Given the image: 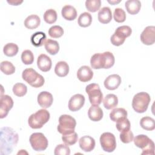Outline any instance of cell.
<instances>
[{"label":"cell","instance_id":"obj_23","mask_svg":"<svg viewBox=\"0 0 155 155\" xmlns=\"http://www.w3.org/2000/svg\"><path fill=\"white\" fill-rule=\"evenodd\" d=\"M47 37L45 33L42 31H38L31 36L30 41L33 45L36 47H41L45 44Z\"/></svg>","mask_w":155,"mask_h":155},{"label":"cell","instance_id":"obj_40","mask_svg":"<svg viewBox=\"0 0 155 155\" xmlns=\"http://www.w3.org/2000/svg\"><path fill=\"white\" fill-rule=\"evenodd\" d=\"M113 18L114 21L117 22H124L126 19V14L125 11L120 8H115L113 13Z\"/></svg>","mask_w":155,"mask_h":155},{"label":"cell","instance_id":"obj_5","mask_svg":"<svg viewBox=\"0 0 155 155\" xmlns=\"http://www.w3.org/2000/svg\"><path fill=\"white\" fill-rule=\"evenodd\" d=\"M76 122L74 117L68 114H62L59 118V125L57 127L58 132L62 135L74 132Z\"/></svg>","mask_w":155,"mask_h":155},{"label":"cell","instance_id":"obj_8","mask_svg":"<svg viewBox=\"0 0 155 155\" xmlns=\"http://www.w3.org/2000/svg\"><path fill=\"white\" fill-rule=\"evenodd\" d=\"M85 91L88 95L90 102L91 105H99L103 99V94L98 84L92 83L85 88Z\"/></svg>","mask_w":155,"mask_h":155},{"label":"cell","instance_id":"obj_15","mask_svg":"<svg viewBox=\"0 0 155 155\" xmlns=\"http://www.w3.org/2000/svg\"><path fill=\"white\" fill-rule=\"evenodd\" d=\"M38 103L44 108H49L53 104V97L48 91H42L38 95Z\"/></svg>","mask_w":155,"mask_h":155},{"label":"cell","instance_id":"obj_37","mask_svg":"<svg viewBox=\"0 0 155 155\" xmlns=\"http://www.w3.org/2000/svg\"><path fill=\"white\" fill-rule=\"evenodd\" d=\"M116 122V127L117 130L120 132L125 130H128L130 129V120L127 117L122 118Z\"/></svg>","mask_w":155,"mask_h":155},{"label":"cell","instance_id":"obj_18","mask_svg":"<svg viewBox=\"0 0 155 155\" xmlns=\"http://www.w3.org/2000/svg\"><path fill=\"white\" fill-rule=\"evenodd\" d=\"M37 65L40 70L43 72L48 71L52 65V62L50 57L45 54H40L37 59Z\"/></svg>","mask_w":155,"mask_h":155},{"label":"cell","instance_id":"obj_42","mask_svg":"<svg viewBox=\"0 0 155 155\" xmlns=\"http://www.w3.org/2000/svg\"><path fill=\"white\" fill-rule=\"evenodd\" d=\"M120 139L124 143H128L133 141L134 138V135L131 130H125L120 132Z\"/></svg>","mask_w":155,"mask_h":155},{"label":"cell","instance_id":"obj_19","mask_svg":"<svg viewBox=\"0 0 155 155\" xmlns=\"http://www.w3.org/2000/svg\"><path fill=\"white\" fill-rule=\"evenodd\" d=\"M103 111L99 105H92L88 111V116L90 120L94 122L101 120L103 117Z\"/></svg>","mask_w":155,"mask_h":155},{"label":"cell","instance_id":"obj_41","mask_svg":"<svg viewBox=\"0 0 155 155\" xmlns=\"http://www.w3.org/2000/svg\"><path fill=\"white\" fill-rule=\"evenodd\" d=\"M54 154L55 155H69L70 149L66 144H59L55 147Z\"/></svg>","mask_w":155,"mask_h":155},{"label":"cell","instance_id":"obj_22","mask_svg":"<svg viewBox=\"0 0 155 155\" xmlns=\"http://www.w3.org/2000/svg\"><path fill=\"white\" fill-rule=\"evenodd\" d=\"M127 12L131 15L138 13L141 8V2L139 0H128L125 3Z\"/></svg>","mask_w":155,"mask_h":155},{"label":"cell","instance_id":"obj_14","mask_svg":"<svg viewBox=\"0 0 155 155\" xmlns=\"http://www.w3.org/2000/svg\"><path fill=\"white\" fill-rule=\"evenodd\" d=\"M121 84V78L117 74H113L108 76L104 81L105 87L109 90H114L117 89Z\"/></svg>","mask_w":155,"mask_h":155},{"label":"cell","instance_id":"obj_44","mask_svg":"<svg viewBox=\"0 0 155 155\" xmlns=\"http://www.w3.org/2000/svg\"><path fill=\"white\" fill-rule=\"evenodd\" d=\"M108 2L109 3H110L111 4H112V5H114V4H117V3L120 2V1H108Z\"/></svg>","mask_w":155,"mask_h":155},{"label":"cell","instance_id":"obj_27","mask_svg":"<svg viewBox=\"0 0 155 155\" xmlns=\"http://www.w3.org/2000/svg\"><path fill=\"white\" fill-rule=\"evenodd\" d=\"M69 72V66L65 61L58 62L54 68V73L59 77H65Z\"/></svg>","mask_w":155,"mask_h":155},{"label":"cell","instance_id":"obj_43","mask_svg":"<svg viewBox=\"0 0 155 155\" xmlns=\"http://www.w3.org/2000/svg\"><path fill=\"white\" fill-rule=\"evenodd\" d=\"M7 2L12 5H19L23 2V1H19V0H10L7 1Z\"/></svg>","mask_w":155,"mask_h":155},{"label":"cell","instance_id":"obj_6","mask_svg":"<svg viewBox=\"0 0 155 155\" xmlns=\"http://www.w3.org/2000/svg\"><path fill=\"white\" fill-rule=\"evenodd\" d=\"M134 145L142 150V154H154V143L147 135L139 134L133 138Z\"/></svg>","mask_w":155,"mask_h":155},{"label":"cell","instance_id":"obj_28","mask_svg":"<svg viewBox=\"0 0 155 155\" xmlns=\"http://www.w3.org/2000/svg\"><path fill=\"white\" fill-rule=\"evenodd\" d=\"M127 111L123 108H116L113 109L110 113V118L113 122H117L118 120L127 117Z\"/></svg>","mask_w":155,"mask_h":155},{"label":"cell","instance_id":"obj_20","mask_svg":"<svg viewBox=\"0 0 155 155\" xmlns=\"http://www.w3.org/2000/svg\"><path fill=\"white\" fill-rule=\"evenodd\" d=\"M97 18L102 24H108L112 19V12L108 7H102L98 12Z\"/></svg>","mask_w":155,"mask_h":155},{"label":"cell","instance_id":"obj_21","mask_svg":"<svg viewBox=\"0 0 155 155\" xmlns=\"http://www.w3.org/2000/svg\"><path fill=\"white\" fill-rule=\"evenodd\" d=\"M61 15L65 19L73 21L77 17V11L74 7L70 5H65L62 8Z\"/></svg>","mask_w":155,"mask_h":155},{"label":"cell","instance_id":"obj_16","mask_svg":"<svg viewBox=\"0 0 155 155\" xmlns=\"http://www.w3.org/2000/svg\"><path fill=\"white\" fill-rule=\"evenodd\" d=\"M93 77V72L91 68L88 66L83 65L77 71V78L82 82L90 81Z\"/></svg>","mask_w":155,"mask_h":155},{"label":"cell","instance_id":"obj_7","mask_svg":"<svg viewBox=\"0 0 155 155\" xmlns=\"http://www.w3.org/2000/svg\"><path fill=\"white\" fill-rule=\"evenodd\" d=\"M132 33L130 26L122 25L116 28L113 35L110 38L111 44L115 46H120L124 44L125 39L129 37Z\"/></svg>","mask_w":155,"mask_h":155},{"label":"cell","instance_id":"obj_33","mask_svg":"<svg viewBox=\"0 0 155 155\" xmlns=\"http://www.w3.org/2000/svg\"><path fill=\"white\" fill-rule=\"evenodd\" d=\"M1 71L7 75H10L15 72V67L13 64L8 61H2L0 65Z\"/></svg>","mask_w":155,"mask_h":155},{"label":"cell","instance_id":"obj_31","mask_svg":"<svg viewBox=\"0 0 155 155\" xmlns=\"http://www.w3.org/2000/svg\"><path fill=\"white\" fill-rule=\"evenodd\" d=\"M19 50L18 46L14 43H8L4 45L3 48V52L4 54L8 57H13L15 56Z\"/></svg>","mask_w":155,"mask_h":155},{"label":"cell","instance_id":"obj_30","mask_svg":"<svg viewBox=\"0 0 155 155\" xmlns=\"http://www.w3.org/2000/svg\"><path fill=\"white\" fill-rule=\"evenodd\" d=\"M92 22V16L88 12L81 13L78 19V23L80 27H89Z\"/></svg>","mask_w":155,"mask_h":155},{"label":"cell","instance_id":"obj_38","mask_svg":"<svg viewBox=\"0 0 155 155\" xmlns=\"http://www.w3.org/2000/svg\"><path fill=\"white\" fill-rule=\"evenodd\" d=\"M48 33L50 37L53 38H59L64 35V31L61 26L53 25L49 28Z\"/></svg>","mask_w":155,"mask_h":155},{"label":"cell","instance_id":"obj_39","mask_svg":"<svg viewBox=\"0 0 155 155\" xmlns=\"http://www.w3.org/2000/svg\"><path fill=\"white\" fill-rule=\"evenodd\" d=\"M22 62L25 65L31 64L34 61V55L30 50H25L21 54Z\"/></svg>","mask_w":155,"mask_h":155},{"label":"cell","instance_id":"obj_12","mask_svg":"<svg viewBox=\"0 0 155 155\" xmlns=\"http://www.w3.org/2000/svg\"><path fill=\"white\" fill-rule=\"evenodd\" d=\"M140 38L143 44L153 45L155 42V27L147 26L140 34Z\"/></svg>","mask_w":155,"mask_h":155},{"label":"cell","instance_id":"obj_29","mask_svg":"<svg viewBox=\"0 0 155 155\" xmlns=\"http://www.w3.org/2000/svg\"><path fill=\"white\" fill-rule=\"evenodd\" d=\"M140 127L147 131H152L155 128L154 119L150 116H145L142 117L140 120Z\"/></svg>","mask_w":155,"mask_h":155},{"label":"cell","instance_id":"obj_11","mask_svg":"<svg viewBox=\"0 0 155 155\" xmlns=\"http://www.w3.org/2000/svg\"><path fill=\"white\" fill-rule=\"evenodd\" d=\"M13 106V101L8 95H1L0 99V118L5 117Z\"/></svg>","mask_w":155,"mask_h":155},{"label":"cell","instance_id":"obj_3","mask_svg":"<svg viewBox=\"0 0 155 155\" xmlns=\"http://www.w3.org/2000/svg\"><path fill=\"white\" fill-rule=\"evenodd\" d=\"M22 78L23 80L34 88H39L45 82L44 77L31 68L25 69L22 71Z\"/></svg>","mask_w":155,"mask_h":155},{"label":"cell","instance_id":"obj_25","mask_svg":"<svg viewBox=\"0 0 155 155\" xmlns=\"http://www.w3.org/2000/svg\"><path fill=\"white\" fill-rule=\"evenodd\" d=\"M104 107L107 110L115 108L118 104V98L114 94H108L105 96L103 101Z\"/></svg>","mask_w":155,"mask_h":155},{"label":"cell","instance_id":"obj_10","mask_svg":"<svg viewBox=\"0 0 155 155\" xmlns=\"http://www.w3.org/2000/svg\"><path fill=\"white\" fill-rule=\"evenodd\" d=\"M101 145L104 151L111 153L116 148V140L113 134L110 132L102 133L99 139Z\"/></svg>","mask_w":155,"mask_h":155},{"label":"cell","instance_id":"obj_24","mask_svg":"<svg viewBox=\"0 0 155 155\" xmlns=\"http://www.w3.org/2000/svg\"><path fill=\"white\" fill-rule=\"evenodd\" d=\"M41 23L40 18L36 15H31L26 18L24 21L25 27L30 30H33L38 27Z\"/></svg>","mask_w":155,"mask_h":155},{"label":"cell","instance_id":"obj_9","mask_svg":"<svg viewBox=\"0 0 155 155\" xmlns=\"http://www.w3.org/2000/svg\"><path fill=\"white\" fill-rule=\"evenodd\" d=\"M29 140L32 148L36 151H44L48 145L47 137L42 133H34L31 134Z\"/></svg>","mask_w":155,"mask_h":155},{"label":"cell","instance_id":"obj_34","mask_svg":"<svg viewBox=\"0 0 155 155\" xmlns=\"http://www.w3.org/2000/svg\"><path fill=\"white\" fill-rule=\"evenodd\" d=\"M101 5V0H87L85 7L90 12H96L99 10Z\"/></svg>","mask_w":155,"mask_h":155},{"label":"cell","instance_id":"obj_2","mask_svg":"<svg viewBox=\"0 0 155 155\" xmlns=\"http://www.w3.org/2000/svg\"><path fill=\"white\" fill-rule=\"evenodd\" d=\"M50 117V113L47 110L41 109L29 116L28 124L31 128H41L48 121Z\"/></svg>","mask_w":155,"mask_h":155},{"label":"cell","instance_id":"obj_26","mask_svg":"<svg viewBox=\"0 0 155 155\" xmlns=\"http://www.w3.org/2000/svg\"><path fill=\"white\" fill-rule=\"evenodd\" d=\"M44 47L46 51L51 55L56 54L59 50V45L58 41L50 39L45 41Z\"/></svg>","mask_w":155,"mask_h":155},{"label":"cell","instance_id":"obj_36","mask_svg":"<svg viewBox=\"0 0 155 155\" xmlns=\"http://www.w3.org/2000/svg\"><path fill=\"white\" fill-rule=\"evenodd\" d=\"M78 139V134L74 131L72 133L62 135V140L63 142L67 145H73L75 144Z\"/></svg>","mask_w":155,"mask_h":155},{"label":"cell","instance_id":"obj_35","mask_svg":"<svg viewBox=\"0 0 155 155\" xmlns=\"http://www.w3.org/2000/svg\"><path fill=\"white\" fill-rule=\"evenodd\" d=\"M27 91V86L22 83H16L13 87V92L15 95L18 97L24 96Z\"/></svg>","mask_w":155,"mask_h":155},{"label":"cell","instance_id":"obj_4","mask_svg":"<svg viewBox=\"0 0 155 155\" xmlns=\"http://www.w3.org/2000/svg\"><path fill=\"white\" fill-rule=\"evenodd\" d=\"M150 101L151 98L148 93L146 92L138 93L133 98V108L138 113H143L147 111Z\"/></svg>","mask_w":155,"mask_h":155},{"label":"cell","instance_id":"obj_32","mask_svg":"<svg viewBox=\"0 0 155 155\" xmlns=\"http://www.w3.org/2000/svg\"><path fill=\"white\" fill-rule=\"evenodd\" d=\"M44 21L49 24L54 23L57 20V13L52 8L47 10L43 16Z\"/></svg>","mask_w":155,"mask_h":155},{"label":"cell","instance_id":"obj_1","mask_svg":"<svg viewBox=\"0 0 155 155\" xmlns=\"http://www.w3.org/2000/svg\"><path fill=\"white\" fill-rule=\"evenodd\" d=\"M114 56L110 51L95 53L90 59L91 67L93 69H108L114 65Z\"/></svg>","mask_w":155,"mask_h":155},{"label":"cell","instance_id":"obj_17","mask_svg":"<svg viewBox=\"0 0 155 155\" xmlns=\"http://www.w3.org/2000/svg\"><path fill=\"white\" fill-rule=\"evenodd\" d=\"M80 148L85 152L91 151L95 147V140L90 136H84L79 140Z\"/></svg>","mask_w":155,"mask_h":155},{"label":"cell","instance_id":"obj_13","mask_svg":"<svg viewBox=\"0 0 155 155\" xmlns=\"http://www.w3.org/2000/svg\"><path fill=\"white\" fill-rule=\"evenodd\" d=\"M84 103L85 97L81 94H76L69 100L68 109L71 111H77L84 106Z\"/></svg>","mask_w":155,"mask_h":155}]
</instances>
